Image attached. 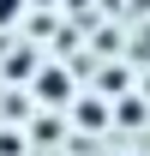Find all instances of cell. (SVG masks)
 Listing matches in <instances>:
<instances>
[{"label": "cell", "mask_w": 150, "mask_h": 156, "mask_svg": "<svg viewBox=\"0 0 150 156\" xmlns=\"http://www.w3.org/2000/svg\"><path fill=\"white\" fill-rule=\"evenodd\" d=\"M102 96H126V66H108V78H102Z\"/></svg>", "instance_id": "obj_3"}, {"label": "cell", "mask_w": 150, "mask_h": 156, "mask_svg": "<svg viewBox=\"0 0 150 156\" xmlns=\"http://www.w3.org/2000/svg\"><path fill=\"white\" fill-rule=\"evenodd\" d=\"M24 6H30V0H0V30H12V24L24 18Z\"/></svg>", "instance_id": "obj_5"}, {"label": "cell", "mask_w": 150, "mask_h": 156, "mask_svg": "<svg viewBox=\"0 0 150 156\" xmlns=\"http://www.w3.org/2000/svg\"><path fill=\"white\" fill-rule=\"evenodd\" d=\"M126 156H150V150H126Z\"/></svg>", "instance_id": "obj_7"}, {"label": "cell", "mask_w": 150, "mask_h": 156, "mask_svg": "<svg viewBox=\"0 0 150 156\" xmlns=\"http://www.w3.org/2000/svg\"><path fill=\"white\" fill-rule=\"evenodd\" d=\"M30 66H36V54H30V48H18V54L6 60V78H30Z\"/></svg>", "instance_id": "obj_4"}, {"label": "cell", "mask_w": 150, "mask_h": 156, "mask_svg": "<svg viewBox=\"0 0 150 156\" xmlns=\"http://www.w3.org/2000/svg\"><path fill=\"white\" fill-rule=\"evenodd\" d=\"M144 102H150V78H144Z\"/></svg>", "instance_id": "obj_6"}, {"label": "cell", "mask_w": 150, "mask_h": 156, "mask_svg": "<svg viewBox=\"0 0 150 156\" xmlns=\"http://www.w3.org/2000/svg\"><path fill=\"white\" fill-rule=\"evenodd\" d=\"M30 90H36L42 108H72V102H78V84H72L66 66H42V72H30Z\"/></svg>", "instance_id": "obj_1"}, {"label": "cell", "mask_w": 150, "mask_h": 156, "mask_svg": "<svg viewBox=\"0 0 150 156\" xmlns=\"http://www.w3.org/2000/svg\"><path fill=\"white\" fill-rule=\"evenodd\" d=\"M72 114H78L84 132H102V126H108V102H102V96H96V102H72Z\"/></svg>", "instance_id": "obj_2"}]
</instances>
